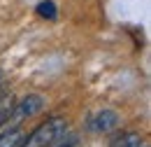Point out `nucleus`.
<instances>
[{"label": "nucleus", "instance_id": "obj_5", "mask_svg": "<svg viewBox=\"0 0 151 147\" xmlns=\"http://www.w3.org/2000/svg\"><path fill=\"white\" fill-rule=\"evenodd\" d=\"M109 147H147V143H144V138L137 135V133H121V135L112 138Z\"/></svg>", "mask_w": 151, "mask_h": 147}, {"label": "nucleus", "instance_id": "obj_3", "mask_svg": "<svg viewBox=\"0 0 151 147\" xmlns=\"http://www.w3.org/2000/svg\"><path fill=\"white\" fill-rule=\"evenodd\" d=\"M119 124H121V117H119V112H114V110H100L88 119V129L95 131V133H109Z\"/></svg>", "mask_w": 151, "mask_h": 147}, {"label": "nucleus", "instance_id": "obj_2", "mask_svg": "<svg viewBox=\"0 0 151 147\" xmlns=\"http://www.w3.org/2000/svg\"><path fill=\"white\" fill-rule=\"evenodd\" d=\"M42 108H44V96H40V93H30V96L21 98L17 105H9V110H7V117H5V124H2V129H12V126L21 124L23 119H28V117H35L37 112H42Z\"/></svg>", "mask_w": 151, "mask_h": 147}, {"label": "nucleus", "instance_id": "obj_7", "mask_svg": "<svg viewBox=\"0 0 151 147\" xmlns=\"http://www.w3.org/2000/svg\"><path fill=\"white\" fill-rule=\"evenodd\" d=\"M7 110H9V108H5V110L0 108V129H2V124H5V117H7Z\"/></svg>", "mask_w": 151, "mask_h": 147}, {"label": "nucleus", "instance_id": "obj_6", "mask_svg": "<svg viewBox=\"0 0 151 147\" xmlns=\"http://www.w3.org/2000/svg\"><path fill=\"white\" fill-rule=\"evenodd\" d=\"M37 14L44 19H49V21H54L56 19V5L51 2V0H42L37 5Z\"/></svg>", "mask_w": 151, "mask_h": 147}, {"label": "nucleus", "instance_id": "obj_4", "mask_svg": "<svg viewBox=\"0 0 151 147\" xmlns=\"http://www.w3.org/2000/svg\"><path fill=\"white\" fill-rule=\"evenodd\" d=\"M23 140H26V131L19 126H12L5 133H0V147H21Z\"/></svg>", "mask_w": 151, "mask_h": 147}, {"label": "nucleus", "instance_id": "obj_8", "mask_svg": "<svg viewBox=\"0 0 151 147\" xmlns=\"http://www.w3.org/2000/svg\"><path fill=\"white\" fill-rule=\"evenodd\" d=\"M0 82H2V73H0Z\"/></svg>", "mask_w": 151, "mask_h": 147}, {"label": "nucleus", "instance_id": "obj_1", "mask_svg": "<svg viewBox=\"0 0 151 147\" xmlns=\"http://www.w3.org/2000/svg\"><path fill=\"white\" fill-rule=\"evenodd\" d=\"M68 133V122L63 117H54L44 124H40L30 135H26V140L21 143V147H51Z\"/></svg>", "mask_w": 151, "mask_h": 147}]
</instances>
